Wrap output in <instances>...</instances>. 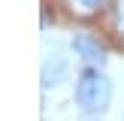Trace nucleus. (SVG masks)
<instances>
[{
    "instance_id": "3",
    "label": "nucleus",
    "mask_w": 124,
    "mask_h": 121,
    "mask_svg": "<svg viewBox=\"0 0 124 121\" xmlns=\"http://www.w3.org/2000/svg\"><path fill=\"white\" fill-rule=\"evenodd\" d=\"M67 76V58H61L58 52L48 54L46 60H42V88H54V85H61Z\"/></svg>"
},
{
    "instance_id": "4",
    "label": "nucleus",
    "mask_w": 124,
    "mask_h": 121,
    "mask_svg": "<svg viewBox=\"0 0 124 121\" xmlns=\"http://www.w3.org/2000/svg\"><path fill=\"white\" fill-rule=\"evenodd\" d=\"M112 24H115V30L124 36V0H115V9H112Z\"/></svg>"
},
{
    "instance_id": "2",
    "label": "nucleus",
    "mask_w": 124,
    "mask_h": 121,
    "mask_svg": "<svg viewBox=\"0 0 124 121\" xmlns=\"http://www.w3.org/2000/svg\"><path fill=\"white\" fill-rule=\"evenodd\" d=\"M73 52L79 58H85L91 67H103L106 64V48L100 45V39H94L91 33H76L73 36Z\"/></svg>"
},
{
    "instance_id": "1",
    "label": "nucleus",
    "mask_w": 124,
    "mask_h": 121,
    "mask_svg": "<svg viewBox=\"0 0 124 121\" xmlns=\"http://www.w3.org/2000/svg\"><path fill=\"white\" fill-rule=\"evenodd\" d=\"M109 100H112V82L100 70H94V67L82 70V76L76 82V103L85 112L97 115V112H106Z\"/></svg>"
},
{
    "instance_id": "5",
    "label": "nucleus",
    "mask_w": 124,
    "mask_h": 121,
    "mask_svg": "<svg viewBox=\"0 0 124 121\" xmlns=\"http://www.w3.org/2000/svg\"><path fill=\"white\" fill-rule=\"evenodd\" d=\"M79 3H85V6H100L103 0H79Z\"/></svg>"
}]
</instances>
